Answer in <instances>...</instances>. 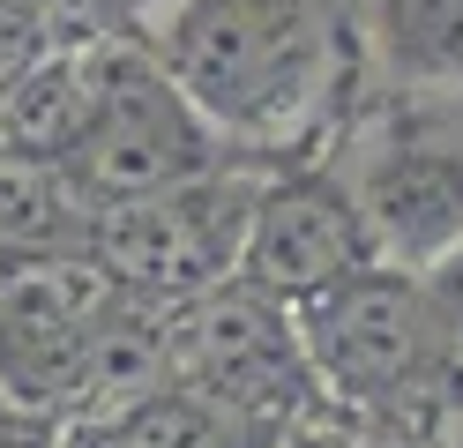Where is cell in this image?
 Segmentation results:
<instances>
[{
	"label": "cell",
	"instance_id": "4",
	"mask_svg": "<svg viewBox=\"0 0 463 448\" xmlns=\"http://www.w3.org/2000/svg\"><path fill=\"white\" fill-rule=\"evenodd\" d=\"M172 381L217 396L224 411L254 418L277 441H307L314 426L336 418L322 374H314L299 307L269 299L247 277L172 307Z\"/></svg>",
	"mask_w": 463,
	"mask_h": 448
},
{
	"label": "cell",
	"instance_id": "16",
	"mask_svg": "<svg viewBox=\"0 0 463 448\" xmlns=\"http://www.w3.org/2000/svg\"><path fill=\"white\" fill-rule=\"evenodd\" d=\"M441 448H463V418H456V426H449V441H441Z\"/></svg>",
	"mask_w": 463,
	"mask_h": 448
},
{
	"label": "cell",
	"instance_id": "3",
	"mask_svg": "<svg viewBox=\"0 0 463 448\" xmlns=\"http://www.w3.org/2000/svg\"><path fill=\"white\" fill-rule=\"evenodd\" d=\"M336 172L382 269L426 277L463 247V98L373 90L336 142Z\"/></svg>",
	"mask_w": 463,
	"mask_h": 448
},
{
	"label": "cell",
	"instance_id": "5",
	"mask_svg": "<svg viewBox=\"0 0 463 448\" xmlns=\"http://www.w3.org/2000/svg\"><path fill=\"white\" fill-rule=\"evenodd\" d=\"M262 179L269 172L224 165V172H202V179H180V187H157L135 202H105L90 224V262L120 291L150 299L165 314L187 307V299L240 277Z\"/></svg>",
	"mask_w": 463,
	"mask_h": 448
},
{
	"label": "cell",
	"instance_id": "1",
	"mask_svg": "<svg viewBox=\"0 0 463 448\" xmlns=\"http://www.w3.org/2000/svg\"><path fill=\"white\" fill-rule=\"evenodd\" d=\"M142 38L247 172L336 157L373 98L359 0H187Z\"/></svg>",
	"mask_w": 463,
	"mask_h": 448
},
{
	"label": "cell",
	"instance_id": "10",
	"mask_svg": "<svg viewBox=\"0 0 463 448\" xmlns=\"http://www.w3.org/2000/svg\"><path fill=\"white\" fill-rule=\"evenodd\" d=\"M373 90L463 98V0H359Z\"/></svg>",
	"mask_w": 463,
	"mask_h": 448
},
{
	"label": "cell",
	"instance_id": "6",
	"mask_svg": "<svg viewBox=\"0 0 463 448\" xmlns=\"http://www.w3.org/2000/svg\"><path fill=\"white\" fill-rule=\"evenodd\" d=\"M224 142L217 128L194 112V98L172 68L150 52V38L135 30H112L98 45V105H90V128H82L68 172L82 179V195L98 209L105 202H135V195H157V187H180V179L202 172H224Z\"/></svg>",
	"mask_w": 463,
	"mask_h": 448
},
{
	"label": "cell",
	"instance_id": "9",
	"mask_svg": "<svg viewBox=\"0 0 463 448\" xmlns=\"http://www.w3.org/2000/svg\"><path fill=\"white\" fill-rule=\"evenodd\" d=\"M105 38L45 45L31 68L0 90V149H15V157H52V165L75 157L82 128H90V105H98V45Z\"/></svg>",
	"mask_w": 463,
	"mask_h": 448
},
{
	"label": "cell",
	"instance_id": "15",
	"mask_svg": "<svg viewBox=\"0 0 463 448\" xmlns=\"http://www.w3.org/2000/svg\"><path fill=\"white\" fill-rule=\"evenodd\" d=\"M172 8H187V0H105V15L120 23V30H135V38H142V30H157Z\"/></svg>",
	"mask_w": 463,
	"mask_h": 448
},
{
	"label": "cell",
	"instance_id": "14",
	"mask_svg": "<svg viewBox=\"0 0 463 448\" xmlns=\"http://www.w3.org/2000/svg\"><path fill=\"white\" fill-rule=\"evenodd\" d=\"M426 291H433V314H441V329H449V351L463 358V247L426 269Z\"/></svg>",
	"mask_w": 463,
	"mask_h": 448
},
{
	"label": "cell",
	"instance_id": "13",
	"mask_svg": "<svg viewBox=\"0 0 463 448\" xmlns=\"http://www.w3.org/2000/svg\"><path fill=\"white\" fill-rule=\"evenodd\" d=\"M292 448H441V441H419V434H396V426H359V418H329V426H314L307 441Z\"/></svg>",
	"mask_w": 463,
	"mask_h": 448
},
{
	"label": "cell",
	"instance_id": "8",
	"mask_svg": "<svg viewBox=\"0 0 463 448\" xmlns=\"http://www.w3.org/2000/svg\"><path fill=\"white\" fill-rule=\"evenodd\" d=\"M359 269H373V247H366L359 202L344 187L336 157L299 165V172H269L262 202H254V224H247L240 277L262 284L269 299H284V307H307V299L336 291Z\"/></svg>",
	"mask_w": 463,
	"mask_h": 448
},
{
	"label": "cell",
	"instance_id": "12",
	"mask_svg": "<svg viewBox=\"0 0 463 448\" xmlns=\"http://www.w3.org/2000/svg\"><path fill=\"white\" fill-rule=\"evenodd\" d=\"M112 434H120V448H292V441L262 434L254 418L224 411L217 396L187 388V381H172L150 404H135L128 418H112Z\"/></svg>",
	"mask_w": 463,
	"mask_h": 448
},
{
	"label": "cell",
	"instance_id": "7",
	"mask_svg": "<svg viewBox=\"0 0 463 448\" xmlns=\"http://www.w3.org/2000/svg\"><path fill=\"white\" fill-rule=\"evenodd\" d=\"M120 307L128 291L90 254L0 269V396L75 418L90 367H98V344Z\"/></svg>",
	"mask_w": 463,
	"mask_h": 448
},
{
	"label": "cell",
	"instance_id": "2",
	"mask_svg": "<svg viewBox=\"0 0 463 448\" xmlns=\"http://www.w3.org/2000/svg\"><path fill=\"white\" fill-rule=\"evenodd\" d=\"M299 329H307L314 374L344 418L449 441V426L463 418V358L449 351L426 277L373 262L336 291L307 299Z\"/></svg>",
	"mask_w": 463,
	"mask_h": 448
},
{
	"label": "cell",
	"instance_id": "11",
	"mask_svg": "<svg viewBox=\"0 0 463 448\" xmlns=\"http://www.w3.org/2000/svg\"><path fill=\"white\" fill-rule=\"evenodd\" d=\"M90 224H98V202L82 195L68 165L0 149V269L90 254Z\"/></svg>",
	"mask_w": 463,
	"mask_h": 448
}]
</instances>
